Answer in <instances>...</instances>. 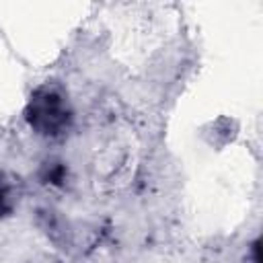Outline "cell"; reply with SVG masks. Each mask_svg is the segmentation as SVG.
<instances>
[{
  "mask_svg": "<svg viewBox=\"0 0 263 263\" xmlns=\"http://www.w3.org/2000/svg\"><path fill=\"white\" fill-rule=\"evenodd\" d=\"M12 203H14V199H12L10 189L6 185H0V216H6L12 210Z\"/></svg>",
  "mask_w": 263,
  "mask_h": 263,
  "instance_id": "cell-2",
  "label": "cell"
},
{
  "mask_svg": "<svg viewBox=\"0 0 263 263\" xmlns=\"http://www.w3.org/2000/svg\"><path fill=\"white\" fill-rule=\"evenodd\" d=\"M27 119L37 134L60 136L70 123V111L64 95L51 86L37 88L27 107Z\"/></svg>",
  "mask_w": 263,
  "mask_h": 263,
  "instance_id": "cell-1",
  "label": "cell"
}]
</instances>
